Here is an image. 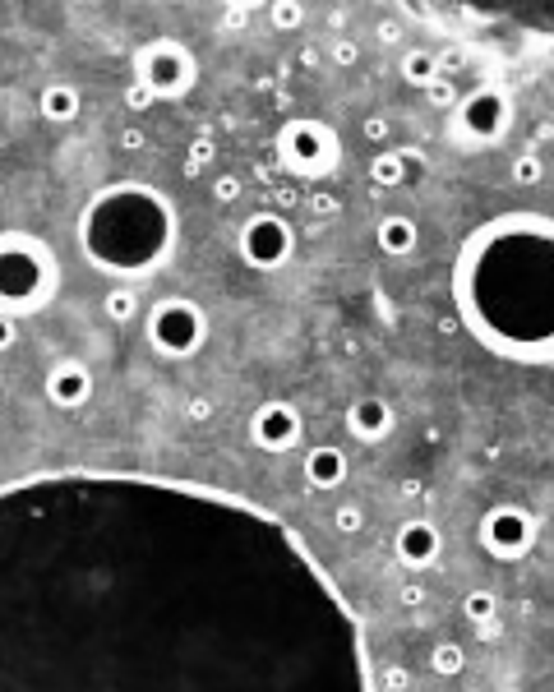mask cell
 I'll list each match as a JSON object with an SVG mask.
<instances>
[{
    "mask_svg": "<svg viewBox=\"0 0 554 692\" xmlns=\"http://www.w3.org/2000/svg\"><path fill=\"white\" fill-rule=\"evenodd\" d=\"M361 134H365V139H374V144H379V139H388V120H384V116H365Z\"/></svg>",
    "mask_w": 554,
    "mask_h": 692,
    "instance_id": "f546056e",
    "label": "cell"
},
{
    "mask_svg": "<svg viewBox=\"0 0 554 692\" xmlns=\"http://www.w3.org/2000/svg\"><path fill=\"white\" fill-rule=\"evenodd\" d=\"M439 531H434V522H425V517H411L407 526L398 531V559L407 563V568H430L434 559H439Z\"/></svg>",
    "mask_w": 554,
    "mask_h": 692,
    "instance_id": "7c38bea8",
    "label": "cell"
},
{
    "mask_svg": "<svg viewBox=\"0 0 554 692\" xmlns=\"http://www.w3.org/2000/svg\"><path fill=\"white\" fill-rule=\"evenodd\" d=\"M37 111H42L51 125H70V120H79V111H84V97H79L74 84H47L37 93Z\"/></svg>",
    "mask_w": 554,
    "mask_h": 692,
    "instance_id": "9a60e30c",
    "label": "cell"
},
{
    "mask_svg": "<svg viewBox=\"0 0 554 692\" xmlns=\"http://www.w3.org/2000/svg\"><path fill=\"white\" fill-rule=\"evenodd\" d=\"M305 19V10L301 5H287V0H282V5H273V10H268V24L277 28V33H291V28L301 24Z\"/></svg>",
    "mask_w": 554,
    "mask_h": 692,
    "instance_id": "603a6c76",
    "label": "cell"
},
{
    "mask_svg": "<svg viewBox=\"0 0 554 692\" xmlns=\"http://www.w3.org/2000/svg\"><path fill=\"white\" fill-rule=\"evenodd\" d=\"M301 471L310 480V490H338L342 480H347V453L333 448V443H314L310 453H305Z\"/></svg>",
    "mask_w": 554,
    "mask_h": 692,
    "instance_id": "4fadbf2b",
    "label": "cell"
},
{
    "mask_svg": "<svg viewBox=\"0 0 554 692\" xmlns=\"http://www.w3.org/2000/svg\"><path fill=\"white\" fill-rule=\"evenodd\" d=\"M56 282H61V268L47 240L28 231H0V314L5 319L42 310L56 296Z\"/></svg>",
    "mask_w": 554,
    "mask_h": 692,
    "instance_id": "7a4b0ae2",
    "label": "cell"
},
{
    "mask_svg": "<svg viewBox=\"0 0 554 692\" xmlns=\"http://www.w3.org/2000/svg\"><path fill=\"white\" fill-rule=\"evenodd\" d=\"M425 97H430L434 107H453V102H458V88H453V84L444 79V74H439L434 84H425Z\"/></svg>",
    "mask_w": 554,
    "mask_h": 692,
    "instance_id": "d4e9b609",
    "label": "cell"
},
{
    "mask_svg": "<svg viewBox=\"0 0 554 692\" xmlns=\"http://www.w3.org/2000/svg\"><path fill=\"white\" fill-rule=\"evenodd\" d=\"M356 56H361V47H356V42H347V37H342V42H333V65H356Z\"/></svg>",
    "mask_w": 554,
    "mask_h": 692,
    "instance_id": "f1b7e54d",
    "label": "cell"
},
{
    "mask_svg": "<svg viewBox=\"0 0 554 692\" xmlns=\"http://www.w3.org/2000/svg\"><path fill=\"white\" fill-rule=\"evenodd\" d=\"M439 56H434V51H407V56H402V79H407V84H416V88H425V84H434V79H439Z\"/></svg>",
    "mask_w": 554,
    "mask_h": 692,
    "instance_id": "2e32d148",
    "label": "cell"
},
{
    "mask_svg": "<svg viewBox=\"0 0 554 692\" xmlns=\"http://www.w3.org/2000/svg\"><path fill=\"white\" fill-rule=\"evenodd\" d=\"M421 600H425V586L421 582H407V586H402V605H421Z\"/></svg>",
    "mask_w": 554,
    "mask_h": 692,
    "instance_id": "836d02e7",
    "label": "cell"
},
{
    "mask_svg": "<svg viewBox=\"0 0 554 692\" xmlns=\"http://www.w3.org/2000/svg\"><path fill=\"white\" fill-rule=\"evenodd\" d=\"M199 79V65H194V51L171 42V37H157L148 47L134 51V84L144 88L153 102H176L185 97Z\"/></svg>",
    "mask_w": 554,
    "mask_h": 692,
    "instance_id": "277c9868",
    "label": "cell"
},
{
    "mask_svg": "<svg viewBox=\"0 0 554 692\" xmlns=\"http://www.w3.org/2000/svg\"><path fill=\"white\" fill-rule=\"evenodd\" d=\"M291 245H296V240H291L287 217H277V213H254L241 227V259L250 263V268H259V273L282 268V263L291 259Z\"/></svg>",
    "mask_w": 554,
    "mask_h": 692,
    "instance_id": "8992f818",
    "label": "cell"
},
{
    "mask_svg": "<svg viewBox=\"0 0 554 692\" xmlns=\"http://www.w3.org/2000/svg\"><path fill=\"white\" fill-rule=\"evenodd\" d=\"M102 310H107L111 323H134L144 305H139V291H134V287H111L107 300H102Z\"/></svg>",
    "mask_w": 554,
    "mask_h": 692,
    "instance_id": "ac0fdd59",
    "label": "cell"
},
{
    "mask_svg": "<svg viewBox=\"0 0 554 692\" xmlns=\"http://www.w3.org/2000/svg\"><path fill=\"white\" fill-rule=\"evenodd\" d=\"M513 180H518V185H527V190H536V185H541L545 180V167H541V157H518V162H513Z\"/></svg>",
    "mask_w": 554,
    "mask_h": 692,
    "instance_id": "7402d4cb",
    "label": "cell"
},
{
    "mask_svg": "<svg viewBox=\"0 0 554 692\" xmlns=\"http://www.w3.org/2000/svg\"><path fill=\"white\" fill-rule=\"evenodd\" d=\"M508 97L499 93V88H476V93L462 102V111H458V125H462V134H471L476 144H499L504 139V130H508Z\"/></svg>",
    "mask_w": 554,
    "mask_h": 692,
    "instance_id": "9c48e42d",
    "label": "cell"
},
{
    "mask_svg": "<svg viewBox=\"0 0 554 692\" xmlns=\"http://www.w3.org/2000/svg\"><path fill=\"white\" fill-rule=\"evenodd\" d=\"M144 144H148V134L139 130V125H130V130L121 134V148H125V153H139V148H144Z\"/></svg>",
    "mask_w": 554,
    "mask_h": 692,
    "instance_id": "1f68e13d",
    "label": "cell"
},
{
    "mask_svg": "<svg viewBox=\"0 0 554 692\" xmlns=\"http://www.w3.org/2000/svg\"><path fill=\"white\" fill-rule=\"evenodd\" d=\"M14 342H19V319H5L0 314V351H10Z\"/></svg>",
    "mask_w": 554,
    "mask_h": 692,
    "instance_id": "4dcf8cb0",
    "label": "cell"
},
{
    "mask_svg": "<svg viewBox=\"0 0 554 692\" xmlns=\"http://www.w3.org/2000/svg\"><path fill=\"white\" fill-rule=\"evenodd\" d=\"M204 342H208V314L194 300L171 296L162 305H153V314H148V346L162 360H190Z\"/></svg>",
    "mask_w": 554,
    "mask_h": 692,
    "instance_id": "5b68a950",
    "label": "cell"
},
{
    "mask_svg": "<svg viewBox=\"0 0 554 692\" xmlns=\"http://www.w3.org/2000/svg\"><path fill=\"white\" fill-rule=\"evenodd\" d=\"M407 683H411V674H407L402 665H388V669H384V692H402Z\"/></svg>",
    "mask_w": 554,
    "mask_h": 692,
    "instance_id": "83f0119b",
    "label": "cell"
},
{
    "mask_svg": "<svg viewBox=\"0 0 554 692\" xmlns=\"http://www.w3.org/2000/svg\"><path fill=\"white\" fill-rule=\"evenodd\" d=\"M0 194H5V185H0Z\"/></svg>",
    "mask_w": 554,
    "mask_h": 692,
    "instance_id": "e575fe53",
    "label": "cell"
},
{
    "mask_svg": "<svg viewBox=\"0 0 554 692\" xmlns=\"http://www.w3.org/2000/svg\"><path fill=\"white\" fill-rule=\"evenodd\" d=\"M47 397L61 411H79L93 397V370H88L84 360H56L47 370Z\"/></svg>",
    "mask_w": 554,
    "mask_h": 692,
    "instance_id": "30bf717a",
    "label": "cell"
},
{
    "mask_svg": "<svg viewBox=\"0 0 554 692\" xmlns=\"http://www.w3.org/2000/svg\"><path fill=\"white\" fill-rule=\"evenodd\" d=\"M79 245L102 273H153L176 245V213L148 185H111L79 217Z\"/></svg>",
    "mask_w": 554,
    "mask_h": 692,
    "instance_id": "6da1fadb",
    "label": "cell"
},
{
    "mask_svg": "<svg viewBox=\"0 0 554 692\" xmlns=\"http://www.w3.org/2000/svg\"><path fill=\"white\" fill-rule=\"evenodd\" d=\"M125 102H130L134 111H148V107H153V97H148L139 84H130V93H125Z\"/></svg>",
    "mask_w": 554,
    "mask_h": 692,
    "instance_id": "d6a6232c",
    "label": "cell"
},
{
    "mask_svg": "<svg viewBox=\"0 0 554 692\" xmlns=\"http://www.w3.org/2000/svg\"><path fill=\"white\" fill-rule=\"evenodd\" d=\"M342 162V144L338 130H328L319 120H287L277 134V167L287 176L301 180H324L333 176Z\"/></svg>",
    "mask_w": 554,
    "mask_h": 692,
    "instance_id": "3957f363",
    "label": "cell"
},
{
    "mask_svg": "<svg viewBox=\"0 0 554 692\" xmlns=\"http://www.w3.org/2000/svg\"><path fill=\"white\" fill-rule=\"evenodd\" d=\"M333 531H338V536H361L365 531V508L361 503H342V508H333Z\"/></svg>",
    "mask_w": 554,
    "mask_h": 692,
    "instance_id": "44dd1931",
    "label": "cell"
},
{
    "mask_svg": "<svg viewBox=\"0 0 554 692\" xmlns=\"http://www.w3.org/2000/svg\"><path fill=\"white\" fill-rule=\"evenodd\" d=\"M462 614H467V619L481 628V623H494V614H499V600H494V591H471V596L462 600Z\"/></svg>",
    "mask_w": 554,
    "mask_h": 692,
    "instance_id": "ffe728a7",
    "label": "cell"
},
{
    "mask_svg": "<svg viewBox=\"0 0 554 692\" xmlns=\"http://www.w3.org/2000/svg\"><path fill=\"white\" fill-rule=\"evenodd\" d=\"M185 420L190 425H208L213 420V402L208 397H185Z\"/></svg>",
    "mask_w": 554,
    "mask_h": 692,
    "instance_id": "484cf974",
    "label": "cell"
},
{
    "mask_svg": "<svg viewBox=\"0 0 554 692\" xmlns=\"http://www.w3.org/2000/svg\"><path fill=\"white\" fill-rule=\"evenodd\" d=\"M301 430H305L301 411L291 402H282V397L264 402L250 416V439H254V448H264V453H287V448H296V443H301Z\"/></svg>",
    "mask_w": 554,
    "mask_h": 692,
    "instance_id": "ba28073f",
    "label": "cell"
},
{
    "mask_svg": "<svg viewBox=\"0 0 554 692\" xmlns=\"http://www.w3.org/2000/svg\"><path fill=\"white\" fill-rule=\"evenodd\" d=\"M338 208H342V203L333 199V194H310V213L314 217H333Z\"/></svg>",
    "mask_w": 554,
    "mask_h": 692,
    "instance_id": "4316f807",
    "label": "cell"
},
{
    "mask_svg": "<svg viewBox=\"0 0 554 692\" xmlns=\"http://www.w3.org/2000/svg\"><path fill=\"white\" fill-rule=\"evenodd\" d=\"M370 180L379 190H398L402 180H407V157L402 153H379L370 162Z\"/></svg>",
    "mask_w": 554,
    "mask_h": 692,
    "instance_id": "e0dca14e",
    "label": "cell"
},
{
    "mask_svg": "<svg viewBox=\"0 0 554 692\" xmlns=\"http://www.w3.org/2000/svg\"><path fill=\"white\" fill-rule=\"evenodd\" d=\"M481 545L485 554H494V559H522L531 545H536V522H531L527 508H513V503H499V508H490L481 522Z\"/></svg>",
    "mask_w": 554,
    "mask_h": 692,
    "instance_id": "52a82bcc",
    "label": "cell"
},
{
    "mask_svg": "<svg viewBox=\"0 0 554 692\" xmlns=\"http://www.w3.org/2000/svg\"><path fill=\"white\" fill-rule=\"evenodd\" d=\"M241 194H245L241 176H217V180H213V199H217V203H236Z\"/></svg>",
    "mask_w": 554,
    "mask_h": 692,
    "instance_id": "cb8c5ba5",
    "label": "cell"
},
{
    "mask_svg": "<svg viewBox=\"0 0 554 692\" xmlns=\"http://www.w3.org/2000/svg\"><path fill=\"white\" fill-rule=\"evenodd\" d=\"M430 669L434 674H462V669H467V651H462L458 642H439L430 651Z\"/></svg>",
    "mask_w": 554,
    "mask_h": 692,
    "instance_id": "d6986e66",
    "label": "cell"
},
{
    "mask_svg": "<svg viewBox=\"0 0 554 692\" xmlns=\"http://www.w3.org/2000/svg\"><path fill=\"white\" fill-rule=\"evenodd\" d=\"M347 430L361 443H384L393 434V406H388V397H374V393L356 397L347 411Z\"/></svg>",
    "mask_w": 554,
    "mask_h": 692,
    "instance_id": "8fae6325",
    "label": "cell"
},
{
    "mask_svg": "<svg viewBox=\"0 0 554 692\" xmlns=\"http://www.w3.org/2000/svg\"><path fill=\"white\" fill-rule=\"evenodd\" d=\"M374 240H379V250H384L388 259H402V254L416 250L421 231H416V222H411L407 213H388V217H379V227H374Z\"/></svg>",
    "mask_w": 554,
    "mask_h": 692,
    "instance_id": "5bb4252c",
    "label": "cell"
}]
</instances>
